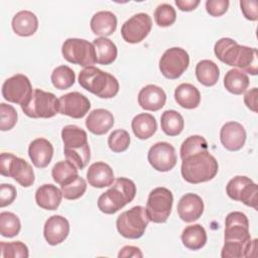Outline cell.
<instances>
[{"label":"cell","instance_id":"17","mask_svg":"<svg viewBox=\"0 0 258 258\" xmlns=\"http://www.w3.org/2000/svg\"><path fill=\"white\" fill-rule=\"evenodd\" d=\"M246 137L245 128L236 121L225 123L220 131L221 143L229 151L240 150L245 144Z\"/></svg>","mask_w":258,"mask_h":258},{"label":"cell","instance_id":"20","mask_svg":"<svg viewBox=\"0 0 258 258\" xmlns=\"http://www.w3.org/2000/svg\"><path fill=\"white\" fill-rule=\"evenodd\" d=\"M166 102V94L156 85H147L143 87L138 94V104L146 111H158Z\"/></svg>","mask_w":258,"mask_h":258},{"label":"cell","instance_id":"25","mask_svg":"<svg viewBox=\"0 0 258 258\" xmlns=\"http://www.w3.org/2000/svg\"><path fill=\"white\" fill-rule=\"evenodd\" d=\"M94 34L106 37L114 33L117 28V17L111 11H99L93 15L90 21Z\"/></svg>","mask_w":258,"mask_h":258},{"label":"cell","instance_id":"44","mask_svg":"<svg viewBox=\"0 0 258 258\" xmlns=\"http://www.w3.org/2000/svg\"><path fill=\"white\" fill-rule=\"evenodd\" d=\"M17 111L11 105L1 103L0 104V130H11L17 122Z\"/></svg>","mask_w":258,"mask_h":258},{"label":"cell","instance_id":"42","mask_svg":"<svg viewBox=\"0 0 258 258\" xmlns=\"http://www.w3.org/2000/svg\"><path fill=\"white\" fill-rule=\"evenodd\" d=\"M154 20L160 27H168L176 20V12L174 8L167 3H162L155 8Z\"/></svg>","mask_w":258,"mask_h":258},{"label":"cell","instance_id":"10","mask_svg":"<svg viewBox=\"0 0 258 258\" xmlns=\"http://www.w3.org/2000/svg\"><path fill=\"white\" fill-rule=\"evenodd\" d=\"M61 53L69 62L82 67H90L96 62L93 43L82 38H68L61 46Z\"/></svg>","mask_w":258,"mask_h":258},{"label":"cell","instance_id":"29","mask_svg":"<svg viewBox=\"0 0 258 258\" xmlns=\"http://www.w3.org/2000/svg\"><path fill=\"white\" fill-rule=\"evenodd\" d=\"M131 128L138 139L145 140L150 138L156 132L157 123L151 114L140 113L132 119Z\"/></svg>","mask_w":258,"mask_h":258},{"label":"cell","instance_id":"2","mask_svg":"<svg viewBox=\"0 0 258 258\" xmlns=\"http://www.w3.org/2000/svg\"><path fill=\"white\" fill-rule=\"evenodd\" d=\"M218 170V161L208 150H202L184 157L180 168L183 179L192 184L213 179Z\"/></svg>","mask_w":258,"mask_h":258},{"label":"cell","instance_id":"23","mask_svg":"<svg viewBox=\"0 0 258 258\" xmlns=\"http://www.w3.org/2000/svg\"><path fill=\"white\" fill-rule=\"evenodd\" d=\"M114 125L113 114L106 109L93 110L86 119V127L95 135L106 134Z\"/></svg>","mask_w":258,"mask_h":258},{"label":"cell","instance_id":"32","mask_svg":"<svg viewBox=\"0 0 258 258\" xmlns=\"http://www.w3.org/2000/svg\"><path fill=\"white\" fill-rule=\"evenodd\" d=\"M234 67L241 69V71L244 73L256 76L258 74L257 49L254 47L241 45Z\"/></svg>","mask_w":258,"mask_h":258},{"label":"cell","instance_id":"8","mask_svg":"<svg viewBox=\"0 0 258 258\" xmlns=\"http://www.w3.org/2000/svg\"><path fill=\"white\" fill-rule=\"evenodd\" d=\"M23 113L30 118H51L59 112V102L54 94L40 89L33 90L30 101L21 107Z\"/></svg>","mask_w":258,"mask_h":258},{"label":"cell","instance_id":"6","mask_svg":"<svg viewBox=\"0 0 258 258\" xmlns=\"http://www.w3.org/2000/svg\"><path fill=\"white\" fill-rule=\"evenodd\" d=\"M149 222L145 208L135 206L118 216L116 228L119 234L124 238L139 239L144 235Z\"/></svg>","mask_w":258,"mask_h":258},{"label":"cell","instance_id":"48","mask_svg":"<svg viewBox=\"0 0 258 258\" xmlns=\"http://www.w3.org/2000/svg\"><path fill=\"white\" fill-rule=\"evenodd\" d=\"M257 96H258L257 88H253L247 91L244 96L245 105L254 113L257 112Z\"/></svg>","mask_w":258,"mask_h":258},{"label":"cell","instance_id":"5","mask_svg":"<svg viewBox=\"0 0 258 258\" xmlns=\"http://www.w3.org/2000/svg\"><path fill=\"white\" fill-rule=\"evenodd\" d=\"M135 195L136 185L134 181L126 177H118L114 184L99 197L98 208L104 214H115L131 203Z\"/></svg>","mask_w":258,"mask_h":258},{"label":"cell","instance_id":"34","mask_svg":"<svg viewBox=\"0 0 258 258\" xmlns=\"http://www.w3.org/2000/svg\"><path fill=\"white\" fill-rule=\"evenodd\" d=\"M249 78L246 73L238 69L228 71L224 78V86L226 90L234 95H242L249 86Z\"/></svg>","mask_w":258,"mask_h":258},{"label":"cell","instance_id":"7","mask_svg":"<svg viewBox=\"0 0 258 258\" xmlns=\"http://www.w3.org/2000/svg\"><path fill=\"white\" fill-rule=\"evenodd\" d=\"M0 173L4 176L12 177L23 187H29L34 182V172L31 165L23 158L17 157L12 153H1Z\"/></svg>","mask_w":258,"mask_h":258},{"label":"cell","instance_id":"41","mask_svg":"<svg viewBox=\"0 0 258 258\" xmlns=\"http://www.w3.org/2000/svg\"><path fill=\"white\" fill-rule=\"evenodd\" d=\"M202 150H208L207 140L201 135H191L182 142L180 146V157L183 159L184 157Z\"/></svg>","mask_w":258,"mask_h":258},{"label":"cell","instance_id":"50","mask_svg":"<svg viewBox=\"0 0 258 258\" xmlns=\"http://www.w3.org/2000/svg\"><path fill=\"white\" fill-rule=\"evenodd\" d=\"M200 4V0H175V5L181 11H192Z\"/></svg>","mask_w":258,"mask_h":258},{"label":"cell","instance_id":"31","mask_svg":"<svg viewBox=\"0 0 258 258\" xmlns=\"http://www.w3.org/2000/svg\"><path fill=\"white\" fill-rule=\"evenodd\" d=\"M181 242L189 250H200L207 243V233L200 224L187 226L181 233Z\"/></svg>","mask_w":258,"mask_h":258},{"label":"cell","instance_id":"30","mask_svg":"<svg viewBox=\"0 0 258 258\" xmlns=\"http://www.w3.org/2000/svg\"><path fill=\"white\" fill-rule=\"evenodd\" d=\"M93 45L97 63L107 66L115 61L118 50L116 44L111 39L107 37H98L94 39Z\"/></svg>","mask_w":258,"mask_h":258},{"label":"cell","instance_id":"40","mask_svg":"<svg viewBox=\"0 0 258 258\" xmlns=\"http://www.w3.org/2000/svg\"><path fill=\"white\" fill-rule=\"evenodd\" d=\"M0 255L2 258H27L29 256L27 246L21 241L0 243Z\"/></svg>","mask_w":258,"mask_h":258},{"label":"cell","instance_id":"1","mask_svg":"<svg viewBox=\"0 0 258 258\" xmlns=\"http://www.w3.org/2000/svg\"><path fill=\"white\" fill-rule=\"evenodd\" d=\"M224 246L221 256L223 258L250 257L252 251H256L257 240H251L249 221L241 212H231L225 221Z\"/></svg>","mask_w":258,"mask_h":258},{"label":"cell","instance_id":"37","mask_svg":"<svg viewBox=\"0 0 258 258\" xmlns=\"http://www.w3.org/2000/svg\"><path fill=\"white\" fill-rule=\"evenodd\" d=\"M78 169L79 168L70 160H61L53 165L51 175L53 180L61 185L78 175Z\"/></svg>","mask_w":258,"mask_h":258},{"label":"cell","instance_id":"33","mask_svg":"<svg viewBox=\"0 0 258 258\" xmlns=\"http://www.w3.org/2000/svg\"><path fill=\"white\" fill-rule=\"evenodd\" d=\"M196 77L202 85L212 87L216 85L219 80V67L211 59H203L199 61L196 67Z\"/></svg>","mask_w":258,"mask_h":258},{"label":"cell","instance_id":"3","mask_svg":"<svg viewBox=\"0 0 258 258\" xmlns=\"http://www.w3.org/2000/svg\"><path fill=\"white\" fill-rule=\"evenodd\" d=\"M63 154L79 169L87 166L91 158V149L87 132L77 125H67L61 129Z\"/></svg>","mask_w":258,"mask_h":258},{"label":"cell","instance_id":"21","mask_svg":"<svg viewBox=\"0 0 258 258\" xmlns=\"http://www.w3.org/2000/svg\"><path fill=\"white\" fill-rule=\"evenodd\" d=\"M28 155L35 167L44 168L52 159L53 146L45 138H36L28 146Z\"/></svg>","mask_w":258,"mask_h":258},{"label":"cell","instance_id":"13","mask_svg":"<svg viewBox=\"0 0 258 258\" xmlns=\"http://www.w3.org/2000/svg\"><path fill=\"white\" fill-rule=\"evenodd\" d=\"M32 93L33 90L29 79L22 74H16L8 78L2 85L3 98L21 107L30 101Z\"/></svg>","mask_w":258,"mask_h":258},{"label":"cell","instance_id":"43","mask_svg":"<svg viewBox=\"0 0 258 258\" xmlns=\"http://www.w3.org/2000/svg\"><path fill=\"white\" fill-rule=\"evenodd\" d=\"M130 145V135L124 129L114 130L108 137L109 148L116 153L123 152L128 149Z\"/></svg>","mask_w":258,"mask_h":258},{"label":"cell","instance_id":"45","mask_svg":"<svg viewBox=\"0 0 258 258\" xmlns=\"http://www.w3.org/2000/svg\"><path fill=\"white\" fill-rule=\"evenodd\" d=\"M229 4L228 0H208L206 1V10L211 16L219 17L227 12Z\"/></svg>","mask_w":258,"mask_h":258},{"label":"cell","instance_id":"27","mask_svg":"<svg viewBox=\"0 0 258 258\" xmlns=\"http://www.w3.org/2000/svg\"><path fill=\"white\" fill-rule=\"evenodd\" d=\"M175 102L184 109H196L201 103V93L191 84L182 83L175 88Z\"/></svg>","mask_w":258,"mask_h":258},{"label":"cell","instance_id":"26","mask_svg":"<svg viewBox=\"0 0 258 258\" xmlns=\"http://www.w3.org/2000/svg\"><path fill=\"white\" fill-rule=\"evenodd\" d=\"M12 29L19 36H30L38 28L37 16L29 10H21L12 18Z\"/></svg>","mask_w":258,"mask_h":258},{"label":"cell","instance_id":"36","mask_svg":"<svg viewBox=\"0 0 258 258\" xmlns=\"http://www.w3.org/2000/svg\"><path fill=\"white\" fill-rule=\"evenodd\" d=\"M51 83L58 90H67L71 88L76 81L75 72L68 66H59L55 68L50 76Z\"/></svg>","mask_w":258,"mask_h":258},{"label":"cell","instance_id":"39","mask_svg":"<svg viewBox=\"0 0 258 258\" xmlns=\"http://www.w3.org/2000/svg\"><path fill=\"white\" fill-rule=\"evenodd\" d=\"M21 223L19 218L11 212L0 214V234L6 238H12L19 234Z\"/></svg>","mask_w":258,"mask_h":258},{"label":"cell","instance_id":"35","mask_svg":"<svg viewBox=\"0 0 258 258\" xmlns=\"http://www.w3.org/2000/svg\"><path fill=\"white\" fill-rule=\"evenodd\" d=\"M160 126L167 136H177L183 130L184 120L177 111L166 110L160 117Z\"/></svg>","mask_w":258,"mask_h":258},{"label":"cell","instance_id":"4","mask_svg":"<svg viewBox=\"0 0 258 258\" xmlns=\"http://www.w3.org/2000/svg\"><path fill=\"white\" fill-rule=\"evenodd\" d=\"M79 84L85 90L101 99H111L119 92L117 79L94 66L86 67L80 72Z\"/></svg>","mask_w":258,"mask_h":258},{"label":"cell","instance_id":"22","mask_svg":"<svg viewBox=\"0 0 258 258\" xmlns=\"http://www.w3.org/2000/svg\"><path fill=\"white\" fill-rule=\"evenodd\" d=\"M87 180L97 188L111 186L114 181V172L111 166L103 161L92 163L87 171Z\"/></svg>","mask_w":258,"mask_h":258},{"label":"cell","instance_id":"28","mask_svg":"<svg viewBox=\"0 0 258 258\" xmlns=\"http://www.w3.org/2000/svg\"><path fill=\"white\" fill-rule=\"evenodd\" d=\"M241 45L234 39L229 37L220 38L214 46L216 56L224 63L234 67Z\"/></svg>","mask_w":258,"mask_h":258},{"label":"cell","instance_id":"14","mask_svg":"<svg viewBox=\"0 0 258 258\" xmlns=\"http://www.w3.org/2000/svg\"><path fill=\"white\" fill-rule=\"evenodd\" d=\"M151 17L147 13H137L126 20L121 27V35L128 43L141 42L150 32Z\"/></svg>","mask_w":258,"mask_h":258},{"label":"cell","instance_id":"9","mask_svg":"<svg viewBox=\"0 0 258 258\" xmlns=\"http://www.w3.org/2000/svg\"><path fill=\"white\" fill-rule=\"evenodd\" d=\"M173 203L172 192L163 186L153 188L147 199L146 215L150 222L165 223L171 213Z\"/></svg>","mask_w":258,"mask_h":258},{"label":"cell","instance_id":"49","mask_svg":"<svg viewBox=\"0 0 258 258\" xmlns=\"http://www.w3.org/2000/svg\"><path fill=\"white\" fill-rule=\"evenodd\" d=\"M119 258H127V257H134V258H142L143 254L141 252V250L138 247L135 246H124L119 254H118Z\"/></svg>","mask_w":258,"mask_h":258},{"label":"cell","instance_id":"16","mask_svg":"<svg viewBox=\"0 0 258 258\" xmlns=\"http://www.w3.org/2000/svg\"><path fill=\"white\" fill-rule=\"evenodd\" d=\"M59 113L75 119L83 118L90 110V100L79 92L62 95L59 99Z\"/></svg>","mask_w":258,"mask_h":258},{"label":"cell","instance_id":"15","mask_svg":"<svg viewBox=\"0 0 258 258\" xmlns=\"http://www.w3.org/2000/svg\"><path fill=\"white\" fill-rule=\"evenodd\" d=\"M147 159L153 169L160 172L171 170L177 161L175 149L168 142L153 144L147 153Z\"/></svg>","mask_w":258,"mask_h":258},{"label":"cell","instance_id":"24","mask_svg":"<svg viewBox=\"0 0 258 258\" xmlns=\"http://www.w3.org/2000/svg\"><path fill=\"white\" fill-rule=\"evenodd\" d=\"M62 192L51 183L40 185L35 191V202L38 207L47 211H54L60 205Z\"/></svg>","mask_w":258,"mask_h":258},{"label":"cell","instance_id":"19","mask_svg":"<svg viewBox=\"0 0 258 258\" xmlns=\"http://www.w3.org/2000/svg\"><path fill=\"white\" fill-rule=\"evenodd\" d=\"M178 217L185 223H191L199 220L205 209L204 202L197 194L188 192L183 195L177 204Z\"/></svg>","mask_w":258,"mask_h":258},{"label":"cell","instance_id":"18","mask_svg":"<svg viewBox=\"0 0 258 258\" xmlns=\"http://www.w3.org/2000/svg\"><path fill=\"white\" fill-rule=\"evenodd\" d=\"M69 233L70 223L64 217L53 215L45 221L43 236L49 245L55 246L62 243L69 236Z\"/></svg>","mask_w":258,"mask_h":258},{"label":"cell","instance_id":"12","mask_svg":"<svg viewBox=\"0 0 258 258\" xmlns=\"http://www.w3.org/2000/svg\"><path fill=\"white\" fill-rule=\"evenodd\" d=\"M188 64V53L181 47L166 49L159 59V70L169 80L178 79L187 70Z\"/></svg>","mask_w":258,"mask_h":258},{"label":"cell","instance_id":"47","mask_svg":"<svg viewBox=\"0 0 258 258\" xmlns=\"http://www.w3.org/2000/svg\"><path fill=\"white\" fill-rule=\"evenodd\" d=\"M258 2L253 1H247V0H241L240 1V7L242 10V13L244 17L251 21H256L258 19Z\"/></svg>","mask_w":258,"mask_h":258},{"label":"cell","instance_id":"38","mask_svg":"<svg viewBox=\"0 0 258 258\" xmlns=\"http://www.w3.org/2000/svg\"><path fill=\"white\" fill-rule=\"evenodd\" d=\"M87 189L86 180L79 174L60 185L62 197L67 200H78L80 199Z\"/></svg>","mask_w":258,"mask_h":258},{"label":"cell","instance_id":"46","mask_svg":"<svg viewBox=\"0 0 258 258\" xmlns=\"http://www.w3.org/2000/svg\"><path fill=\"white\" fill-rule=\"evenodd\" d=\"M17 191L14 185L9 183H2L0 185V207L4 208L11 205L16 199Z\"/></svg>","mask_w":258,"mask_h":258},{"label":"cell","instance_id":"11","mask_svg":"<svg viewBox=\"0 0 258 258\" xmlns=\"http://www.w3.org/2000/svg\"><path fill=\"white\" fill-rule=\"evenodd\" d=\"M226 192L230 199L257 210L258 187L251 178L244 175L233 177L227 183Z\"/></svg>","mask_w":258,"mask_h":258}]
</instances>
